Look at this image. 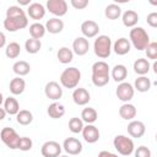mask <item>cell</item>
<instances>
[{
    "label": "cell",
    "mask_w": 157,
    "mask_h": 157,
    "mask_svg": "<svg viewBox=\"0 0 157 157\" xmlns=\"http://www.w3.org/2000/svg\"><path fill=\"white\" fill-rule=\"evenodd\" d=\"M109 66L105 61L99 60L92 65V83L96 87H103L109 82Z\"/></svg>",
    "instance_id": "obj_1"
},
{
    "label": "cell",
    "mask_w": 157,
    "mask_h": 157,
    "mask_svg": "<svg viewBox=\"0 0 157 157\" xmlns=\"http://www.w3.org/2000/svg\"><path fill=\"white\" fill-rule=\"evenodd\" d=\"M129 38L130 44H132L137 50H145L150 44V36L142 27H134L129 33Z\"/></svg>",
    "instance_id": "obj_2"
},
{
    "label": "cell",
    "mask_w": 157,
    "mask_h": 157,
    "mask_svg": "<svg viewBox=\"0 0 157 157\" xmlns=\"http://www.w3.org/2000/svg\"><path fill=\"white\" fill-rule=\"evenodd\" d=\"M81 80V71L77 67H67L60 75V85L65 88H76Z\"/></svg>",
    "instance_id": "obj_3"
},
{
    "label": "cell",
    "mask_w": 157,
    "mask_h": 157,
    "mask_svg": "<svg viewBox=\"0 0 157 157\" xmlns=\"http://www.w3.org/2000/svg\"><path fill=\"white\" fill-rule=\"evenodd\" d=\"M93 50H94V54L98 58L107 59L110 55V53H112V39L108 36H105V34L98 36L94 39Z\"/></svg>",
    "instance_id": "obj_4"
},
{
    "label": "cell",
    "mask_w": 157,
    "mask_h": 157,
    "mask_svg": "<svg viewBox=\"0 0 157 157\" xmlns=\"http://www.w3.org/2000/svg\"><path fill=\"white\" fill-rule=\"evenodd\" d=\"M113 145H114V148L121 156H130L135 150L134 141L125 135H117L113 140Z\"/></svg>",
    "instance_id": "obj_5"
},
{
    "label": "cell",
    "mask_w": 157,
    "mask_h": 157,
    "mask_svg": "<svg viewBox=\"0 0 157 157\" xmlns=\"http://www.w3.org/2000/svg\"><path fill=\"white\" fill-rule=\"evenodd\" d=\"M0 137L1 141L11 150H16L18 146V141H20V135L16 132L15 129L12 128H4L0 132Z\"/></svg>",
    "instance_id": "obj_6"
},
{
    "label": "cell",
    "mask_w": 157,
    "mask_h": 157,
    "mask_svg": "<svg viewBox=\"0 0 157 157\" xmlns=\"http://www.w3.org/2000/svg\"><path fill=\"white\" fill-rule=\"evenodd\" d=\"M45 6L47 10L58 18L66 15L67 12V2L65 0H48Z\"/></svg>",
    "instance_id": "obj_7"
},
{
    "label": "cell",
    "mask_w": 157,
    "mask_h": 157,
    "mask_svg": "<svg viewBox=\"0 0 157 157\" xmlns=\"http://www.w3.org/2000/svg\"><path fill=\"white\" fill-rule=\"evenodd\" d=\"M134 93H135V90H134L132 85L129 82H120L115 90V94H117L118 99H120L121 102H125V103H128L129 101L132 99Z\"/></svg>",
    "instance_id": "obj_8"
},
{
    "label": "cell",
    "mask_w": 157,
    "mask_h": 157,
    "mask_svg": "<svg viewBox=\"0 0 157 157\" xmlns=\"http://www.w3.org/2000/svg\"><path fill=\"white\" fill-rule=\"evenodd\" d=\"M28 26V18L27 16L16 17V18H5L4 20V27L9 32H16L18 29H23Z\"/></svg>",
    "instance_id": "obj_9"
},
{
    "label": "cell",
    "mask_w": 157,
    "mask_h": 157,
    "mask_svg": "<svg viewBox=\"0 0 157 157\" xmlns=\"http://www.w3.org/2000/svg\"><path fill=\"white\" fill-rule=\"evenodd\" d=\"M61 146L56 141H47L42 145L40 153L43 157H59L61 153Z\"/></svg>",
    "instance_id": "obj_10"
},
{
    "label": "cell",
    "mask_w": 157,
    "mask_h": 157,
    "mask_svg": "<svg viewBox=\"0 0 157 157\" xmlns=\"http://www.w3.org/2000/svg\"><path fill=\"white\" fill-rule=\"evenodd\" d=\"M63 148L66 153H69L71 156H76L82 152V144L80 140H77L75 137H67L63 142Z\"/></svg>",
    "instance_id": "obj_11"
},
{
    "label": "cell",
    "mask_w": 157,
    "mask_h": 157,
    "mask_svg": "<svg viewBox=\"0 0 157 157\" xmlns=\"http://www.w3.org/2000/svg\"><path fill=\"white\" fill-rule=\"evenodd\" d=\"M44 93H45L47 98L56 101V99H60L63 97V88L58 82L49 81L44 87Z\"/></svg>",
    "instance_id": "obj_12"
},
{
    "label": "cell",
    "mask_w": 157,
    "mask_h": 157,
    "mask_svg": "<svg viewBox=\"0 0 157 157\" xmlns=\"http://www.w3.org/2000/svg\"><path fill=\"white\" fill-rule=\"evenodd\" d=\"M82 136H83V140L88 144H94L99 140V130L97 126H94L93 124H87L86 126H83L82 129Z\"/></svg>",
    "instance_id": "obj_13"
},
{
    "label": "cell",
    "mask_w": 157,
    "mask_h": 157,
    "mask_svg": "<svg viewBox=\"0 0 157 157\" xmlns=\"http://www.w3.org/2000/svg\"><path fill=\"white\" fill-rule=\"evenodd\" d=\"M81 32H82V34L86 39L87 38H93L98 34L99 26H98L97 22H94L92 20H87V21H83L81 23Z\"/></svg>",
    "instance_id": "obj_14"
},
{
    "label": "cell",
    "mask_w": 157,
    "mask_h": 157,
    "mask_svg": "<svg viewBox=\"0 0 157 157\" xmlns=\"http://www.w3.org/2000/svg\"><path fill=\"white\" fill-rule=\"evenodd\" d=\"M146 131V126L142 121L140 120H131L129 124H128V134L131 136V137H135V139H140L144 136Z\"/></svg>",
    "instance_id": "obj_15"
},
{
    "label": "cell",
    "mask_w": 157,
    "mask_h": 157,
    "mask_svg": "<svg viewBox=\"0 0 157 157\" xmlns=\"http://www.w3.org/2000/svg\"><path fill=\"white\" fill-rule=\"evenodd\" d=\"M88 49H90V43L88 39H86L85 37H77L72 42V53H75L78 56L87 54Z\"/></svg>",
    "instance_id": "obj_16"
},
{
    "label": "cell",
    "mask_w": 157,
    "mask_h": 157,
    "mask_svg": "<svg viewBox=\"0 0 157 157\" xmlns=\"http://www.w3.org/2000/svg\"><path fill=\"white\" fill-rule=\"evenodd\" d=\"M72 101L77 105H86L91 101V94L86 88L78 87V88H75L72 92Z\"/></svg>",
    "instance_id": "obj_17"
},
{
    "label": "cell",
    "mask_w": 157,
    "mask_h": 157,
    "mask_svg": "<svg viewBox=\"0 0 157 157\" xmlns=\"http://www.w3.org/2000/svg\"><path fill=\"white\" fill-rule=\"evenodd\" d=\"M112 49L118 55H125V54H128L130 52L131 44H130V42H129L128 38L121 37V38H119V39H117L114 42V44L112 45Z\"/></svg>",
    "instance_id": "obj_18"
},
{
    "label": "cell",
    "mask_w": 157,
    "mask_h": 157,
    "mask_svg": "<svg viewBox=\"0 0 157 157\" xmlns=\"http://www.w3.org/2000/svg\"><path fill=\"white\" fill-rule=\"evenodd\" d=\"M27 15L32 20H42L45 16V7L40 2H32L27 9Z\"/></svg>",
    "instance_id": "obj_19"
},
{
    "label": "cell",
    "mask_w": 157,
    "mask_h": 157,
    "mask_svg": "<svg viewBox=\"0 0 157 157\" xmlns=\"http://www.w3.org/2000/svg\"><path fill=\"white\" fill-rule=\"evenodd\" d=\"M44 27H45V31H48L49 33L58 34L64 29V22H63V20H60L58 17H53L45 22Z\"/></svg>",
    "instance_id": "obj_20"
},
{
    "label": "cell",
    "mask_w": 157,
    "mask_h": 157,
    "mask_svg": "<svg viewBox=\"0 0 157 157\" xmlns=\"http://www.w3.org/2000/svg\"><path fill=\"white\" fill-rule=\"evenodd\" d=\"M121 21H123V25L125 27H130V28H134L136 25H137V21H139V15L136 11L134 10H126L123 16H121Z\"/></svg>",
    "instance_id": "obj_21"
},
{
    "label": "cell",
    "mask_w": 157,
    "mask_h": 157,
    "mask_svg": "<svg viewBox=\"0 0 157 157\" xmlns=\"http://www.w3.org/2000/svg\"><path fill=\"white\" fill-rule=\"evenodd\" d=\"M110 75H112V78L118 83H120V82H124V80L126 78V76H128V69H126V66L125 65H123V64H118V65H115L113 69H112V72H110Z\"/></svg>",
    "instance_id": "obj_22"
},
{
    "label": "cell",
    "mask_w": 157,
    "mask_h": 157,
    "mask_svg": "<svg viewBox=\"0 0 157 157\" xmlns=\"http://www.w3.org/2000/svg\"><path fill=\"white\" fill-rule=\"evenodd\" d=\"M136 113H137L136 108L131 103H124L119 108V115H120V118H123L125 120H132L136 117Z\"/></svg>",
    "instance_id": "obj_23"
},
{
    "label": "cell",
    "mask_w": 157,
    "mask_h": 157,
    "mask_svg": "<svg viewBox=\"0 0 157 157\" xmlns=\"http://www.w3.org/2000/svg\"><path fill=\"white\" fill-rule=\"evenodd\" d=\"M150 67H151L150 61L144 58H139L134 63V71L140 76H145L150 71Z\"/></svg>",
    "instance_id": "obj_24"
},
{
    "label": "cell",
    "mask_w": 157,
    "mask_h": 157,
    "mask_svg": "<svg viewBox=\"0 0 157 157\" xmlns=\"http://www.w3.org/2000/svg\"><path fill=\"white\" fill-rule=\"evenodd\" d=\"M25 88H26V82L20 76H17L10 81V92L13 96H18V94L23 93Z\"/></svg>",
    "instance_id": "obj_25"
},
{
    "label": "cell",
    "mask_w": 157,
    "mask_h": 157,
    "mask_svg": "<svg viewBox=\"0 0 157 157\" xmlns=\"http://www.w3.org/2000/svg\"><path fill=\"white\" fill-rule=\"evenodd\" d=\"M4 109H5L6 114L16 115V114L20 112V104H18V102H17L16 98H13V97H7V98L4 101Z\"/></svg>",
    "instance_id": "obj_26"
},
{
    "label": "cell",
    "mask_w": 157,
    "mask_h": 157,
    "mask_svg": "<svg viewBox=\"0 0 157 157\" xmlns=\"http://www.w3.org/2000/svg\"><path fill=\"white\" fill-rule=\"evenodd\" d=\"M47 113L52 119H59L65 114V108H64L63 104L54 102V103L49 104V107L47 109Z\"/></svg>",
    "instance_id": "obj_27"
},
{
    "label": "cell",
    "mask_w": 157,
    "mask_h": 157,
    "mask_svg": "<svg viewBox=\"0 0 157 157\" xmlns=\"http://www.w3.org/2000/svg\"><path fill=\"white\" fill-rule=\"evenodd\" d=\"M29 34H31V38H33V39H39L40 40V38H43L44 37V34H45V27H44V25H42V23H39V22H34V23H32L31 26H29Z\"/></svg>",
    "instance_id": "obj_28"
},
{
    "label": "cell",
    "mask_w": 157,
    "mask_h": 157,
    "mask_svg": "<svg viewBox=\"0 0 157 157\" xmlns=\"http://www.w3.org/2000/svg\"><path fill=\"white\" fill-rule=\"evenodd\" d=\"M12 70L13 72L17 75V76H26L29 74L31 71V65L25 61V60H20V61H16L13 65H12Z\"/></svg>",
    "instance_id": "obj_29"
},
{
    "label": "cell",
    "mask_w": 157,
    "mask_h": 157,
    "mask_svg": "<svg viewBox=\"0 0 157 157\" xmlns=\"http://www.w3.org/2000/svg\"><path fill=\"white\" fill-rule=\"evenodd\" d=\"M132 87H134V90H136V91L144 93V92L150 91V88H151V81H150V78L146 77V76H139V77L135 80Z\"/></svg>",
    "instance_id": "obj_30"
},
{
    "label": "cell",
    "mask_w": 157,
    "mask_h": 157,
    "mask_svg": "<svg viewBox=\"0 0 157 157\" xmlns=\"http://www.w3.org/2000/svg\"><path fill=\"white\" fill-rule=\"evenodd\" d=\"M56 58L61 64H69L74 59V53L67 47H61L56 53Z\"/></svg>",
    "instance_id": "obj_31"
},
{
    "label": "cell",
    "mask_w": 157,
    "mask_h": 157,
    "mask_svg": "<svg viewBox=\"0 0 157 157\" xmlns=\"http://www.w3.org/2000/svg\"><path fill=\"white\" fill-rule=\"evenodd\" d=\"M97 118H98V114L94 108L87 107V108H83V110L81 112V120L87 124H93L97 120Z\"/></svg>",
    "instance_id": "obj_32"
},
{
    "label": "cell",
    "mask_w": 157,
    "mask_h": 157,
    "mask_svg": "<svg viewBox=\"0 0 157 157\" xmlns=\"http://www.w3.org/2000/svg\"><path fill=\"white\" fill-rule=\"evenodd\" d=\"M104 15L109 20H117L121 15V9L117 4H109V5H107V7L104 10Z\"/></svg>",
    "instance_id": "obj_33"
},
{
    "label": "cell",
    "mask_w": 157,
    "mask_h": 157,
    "mask_svg": "<svg viewBox=\"0 0 157 157\" xmlns=\"http://www.w3.org/2000/svg\"><path fill=\"white\" fill-rule=\"evenodd\" d=\"M16 120L20 125H29L33 121V114L27 109H21L16 114Z\"/></svg>",
    "instance_id": "obj_34"
},
{
    "label": "cell",
    "mask_w": 157,
    "mask_h": 157,
    "mask_svg": "<svg viewBox=\"0 0 157 157\" xmlns=\"http://www.w3.org/2000/svg\"><path fill=\"white\" fill-rule=\"evenodd\" d=\"M21 53V47L18 43L16 42H11L6 45V49H5V55L9 58V59H16L18 58Z\"/></svg>",
    "instance_id": "obj_35"
},
{
    "label": "cell",
    "mask_w": 157,
    "mask_h": 157,
    "mask_svg": "<svg viewBox=\"0 0 157 157\" xmlns=\"http://www.w3.org/2000/svg\"><path fill=\"white\" fill-rule=\"evenodd\" d=\"M42 48V43L39 39H33V38H28L25 43V49L27 50V53L29 54H37Z\"/></svg>",
    "instance_id": "obj_36"
},
{
    "label": "cell",
    "mask_w": 157,
    "mask_h": 157,
    "mask_svg": "<svg viewBox=\"0 0 157 157\" xmlns=\"http://www.w3.org/2000/svg\"><path fill=\"white\" fill-rule=\"evenodd\" d=\"M83 121L81 120V118H77V117H74L69 120V130L72 132V134H78L82 131L83 129Z\"/></svg>",
    "instance_id": "obj_37"
},
{
    "label": "cell",
    "mask_w": 157,
    "mask_h": 157,
    "mask_svg": "<svg viewBox=\"0 0 157 157\" xmlns=\"http://www.w3.org/2000/svg\"><path fill=\"white\" fill-rule=\"evenodd\" d=\"M22 16H26V13L21 6L12 5L6 10V17L7 18H16V17H22Z\"/></svg>",
    "instance_id": "obj_38"
},
{
    "label": "cell",
    "mask_w": 157,
    "mask_h": 157,
    "mask_svg": "<svg viewBox=\"0 0 157 157\" xmlns=\"http://www.w3.org/2000/svg\"><path fill=\"white\" fill-rule=\"evenodd\" d=\"M32 146H33V141H32L29 137H27V136H22V137H20L18 146H17L18 150L26 152V151H29V150L32 148Z\"/></svg>",
    "instance_id": "obj_39"
},
{
    "label": "cell",
    "mask_w": 157,
    "mask_h": 157,
    "mask_svg": "<svg viewBox=\"0 0 157 157\" xmlns=\"http://www.w3.org/2000/svg\"><path fill=\"white\" fill-rule=\"evenodd\" d=\"M145 52H146V56L148 59L156 60L157 59V43L156 42H150V44L146 47Z\"/></svg>",
    "instance_id": "obj_40"
},
{
    "label": "cell",
    "mask_w": 157,
    "mask_h": 157,
    "mask_svg": "<svg viewBox=\"0 0 157 157\" xmlns=\"http://www.w3.org/2000/svg\"><path fill=\"white\" fill-rule=\"evenodd\" d=\"M135 157H151V150L146 146H139L136 150H134Z\"/></svg>",
    "instance_id": "obj_41"
},
{
    "label": "cell",
    "mask_w": 157,
    "mask_h": 157,
    "mask_svg": "<svg viewBox=\"0 0 157 157\" xmlns=\"http://www.w3.org/2000/svg\"><path fill=\"white\" fill-rule=\"evenodd\" d=\"M70 4L76 10H83V9H86L88 6V0H71Z\"/></svg>",
    "instance_id": "obj_42"
},
{
    "label": "cell",
    "mask_w": 157,
    "mask_h": 157,
    "mask_svg": "<svg viewBox=\"0 0 157 157\" xmlns=\"http://www.w3.org/2000/svg\"><path fill=\"white\" fill-rule=\"evenodd\" d=\"M146 21H147V25L151 26L152 28H156L157 27V12H151L147 15L146 17Z\"/></svg>",
    "instance_id": "obj_43"
},
{
    "label": "cell",
    "mask_w": 157,
    "mask_h": 157,
    "mask_svg": "<svg viewBox=\"0 0 157 157\" xmlns=\"http://www.w3.org/2000/svg\"><path fill=\"white\" fill-rule=\"evenodd\" d=\"M98 157H119V156L115 155V153H112L109 151H101L98 153Z\"/></svg>",
    "instance_id": "obj_44"
},
{
    "label": "cell",
    "mask_w": 157,
    "mask_h": 157,
    "mask_svg": "<svg viewBox=\"0 0 157 157\" xmlns=\"http://www.w3.org/2000/svg\"><path fill=\"white\" fill-rule=\"evenodd\" d=\"M5 44H6V37H5V34L0 31V48H4Z\"/></svg>",
    "instance_id": "obj_45"
},
{
    "label": "cell",
    "mask_w": 157,
    "mask_h": 157,
    "mask_svg": "<svg viewBox=\"0 0 157 157\" xmlns=\"http://www.w3.org/2000/svg\"><path fill=\"white\" fill-rule=\"evenodd\" d=\"M5 117H6V112H5V109H4V108H0V120H4Z\"/></svg>",
    "instance_id": "obj_46"
},
{
    "label": "cell",
    "mask_w": 157,
    "mask_h": 157,
    "mask_svg": "<svg viewBox=\"0 0 157 157\" xmlns=\"http://www.w3.org/2000/svg\"><path fill=\"white\" fill-rule=\"evenodd\" d=\"M18 4H20V5H28V6L31 5L29 1H20V0H18Z\"/></svg>",
    "instance_id": "obj_47"
},
{
    "label": "cell",
    "mask_w": 157,
    "mask_h": 157,
    "mask_svg": "<svg viewBox=\"0 0 157 157\" xmlns=\"http://www.w3.org/2000/svg\"><path fill=\"white\" fill-rule=\"evenodd\" d=\"M153 72H155V74H157V63H155V64H153Z\"/></svg>",
    "instance_id": "obj_48"
},
{
    "label": "cell",
    "mask_w": 157,
    "mask_h": 157,
    "mask_svg": "<svg viewBox=\"0 0 157 157\" xmlns=\"http://www.w3.org/2000/svg\"><path fill=\"white\" fill-rule=\"evenodd\" d=\"M4 103V97H2V93L0 92V105Z\"/></svg>",
    "instance_id": "obj_49"
},
{
    "label": "cell",
    "mask_w": 157,
    "mask_h": 157,
    "mask_svg": "<svg viewBox=\"0 0 157 157\" xmlns=\"http://www.w3.org/2000/svg\"><path fill=\"white\" fill-rule=\"evenodd\" d=\"M59 157H69V156H59Z\"/></svg>",
    "instance_id": "obj_50"
}]
</instances>
